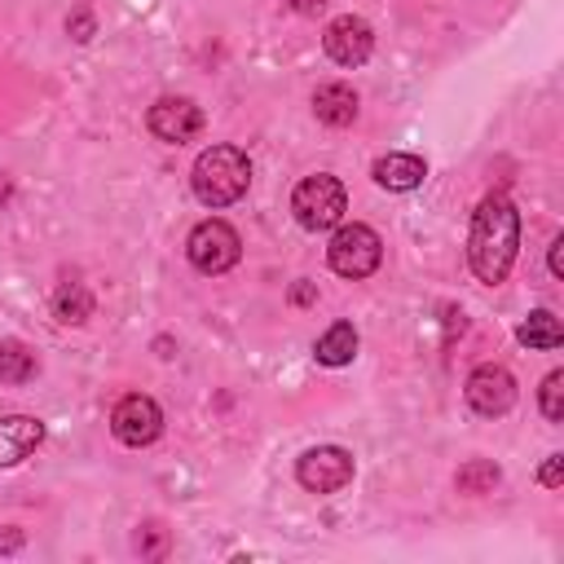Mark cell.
I'll return each mask as SVG.
<instances>
[{"instance_id":"obj_25","label":"cell","mask_w":564,"mask_h":564,"mask_svg":"<svg viewBox=\"0 0 564 564\" xmlns=\"http://www.w3.org/2000/svg\"><path fill=\"white\" fill-rule=\"evenodd\" d=\"M286 4H291L295 13H304V18H313V13H317V9H326L330 0H286Z\"/></svg>"},{"instance_id":"obj_26","label":"cell","mask_w":564,"mask_h":564,"mask_svg":"<svg viewBox=\"0 0 564 564\" xmlns=\"http://www.w3.org/2000/svg\"><path fill=\"white\" fill-rule=\"evenodd\" d=\"M9 194H13V181H9V176H4V172H0V207H4V203H9Z\"/></svg>"},{"instance_id":"obj_18","label":"cell","mask_w":564,"mask_h":564,"mask_svg":"<svg viewBox=\"0 0 564 564\" xmlns=\"http://www.w3.org/2000/svg\"><path fill=\"white\" fill-rule=\"evenodd\" d=\"M498 480H502V471H498V463H489V458H471V463H463L458 476H454L458 494H494Z\"/></svg>"},{"instance_id":"obj_13","label":"cell","mask_w":564,"mask_h":564,"mask_svg":"<svg viewBox=\"0 0 564 564\" xmlns=\"http://www.w3.org/2000/svg\"><path fill=\"white\" fill-rule=\"evenodd\" d=\"M357 110H361V101H357V93L348 88V84H322L317 93H313V115H317V123H326V128H348L352 119H357Z\"/></svg>"},{"instance_id":"obj_8","label":"cell","mask_w":564,"mask_h":564,"mask_svg":"<svg viewBox=\"0 0 564 564\" xmlns=\"http://www.w3.org/2000/svg\"><path fill=\"white\" fill-rule=\"evenodd\" d=\"M463 397H467V405H471L476 414H485V419H502V414L516 405V379H511L507 366L485 361V366H476V370L467 375Z\"/></svg>"},{"instance_id":"obj_2","label":"cell","mask_w":564,"mask_h":564,"mask_svg":"<svg viewBox=\"0 0 564 564\" xmlns=\"http://www.w3.org/2000/svg\"><path fill=\"white\" fill-rule=\"evenodd\" d=\"M251 185V159L238 145H207L189 167V189L203 207H229Z\"/></svg>"},{"instance_id":"obj_6","label":"cell","mask_w":564,"mask_h":564,"mask_svg":"<svg viewBox=\"0 0 564 564\" xmlns=\"http://www.w3.org/2000/svg\"><path fill=\"white\" fill-rule=\"evenodd\" d=\"M352 471H357V463H352V454L344 445H313L295 463V480L308 494H339L352 480Z\"/></svg>"},{"instance_id":"obj_24","label":"cell","mask_w":564,"mask_h":564,"mask_svg":"<svg viewBox=\"0 0 564 564\" xmlns=\"http://www.w3.org/2000/svg\"><path fill=\"white\" fill-rule=\"evenodd\" d=\"M317 300V286L313 282H295L291 286V304H313Z\"/></svg>"},{"instance_id":"obj_9","label":"cell","mask_w":564,"mask_h":564,"mask_svg":"<svg viewBox=\"0 0 564 564\" xmlns=\"http://www.w3.org/2000/svg\"><path fill=\"white\" fill-rule=\"evenodd\" d=\"M145 128L167 145H185V141H194L203 132V110L189 97H159L145 110Z\"/></svg>"},{"instance_id":"obj_12","label":"cell","mask_w":564,"mask_h":564,"mask_svg":"<svg viewBox=\"0 0 564 564\" xmlns=\"http://www.w3.org/2000/svg\"><path fill=\"white\" fill-rule=\"evenodd\" d=\"M370 176H375V185H379V189H388V194H405V189H419V185H423V176H427V163H423L419 154H405V150H397V154H383V159H375Z\"/></svg>"},{"instance_id":"obj_11","label":"cell","mask_w":564,"mask_h":564,"mask_svg":"<svg viewBox=\"0 0 564 564\" xmlns=\"http://www.w3.org/2000/svg\"><path fill=\"white\" fill-rule=\"evenodd\" d=\"M44 445V423L31 414H4L0 419V467H18Z\"/></svg>"},{"instance_id":"obj_4","label":"cell","mask_w":564,"mask_h":564,"mask_svg":"<svg viewBox=\"0 0 564 564\" xmlns=\"http://www.w3.org/2000/svg\"><path fill=\"white\" fill-rule=\"evenodd\" d=\"M185 256H189V264H194L198 273L216 278V273H229V269L238 264V256H242V238H238V229H234L229 220L212 216V220H198V225L189 229V238H185Z\"/></svg>"},{"instance_id":"obj_20","label":"cell","mask_w":564,"mask_h":564,"mask_svg":"<svg viewBox=\"0 0 564 564\" xmlns=\"http://www.w3.org/2000/svg\"><path fill=\"white\" fill-rule=\"evenodd\" d=\"M137 551H141V560H163L167 555V529L163 524H141L137 529Z\"/></svg>"},{"instance_id":"obj_23","label":"cell","mask_w":564,"mask_h":564,"mask_svg":"<svg viewBox=\"0 0 564 564\" xmlns=\"http://www.w3.org/2000/svg\"><path fill=\"white\" fill-rule=\"evenodd\" d=\"M546 264H551L555 278H564V234L551 238V247H546Z\"/></svg>"},{"instance_id":"obj_19","label":"cell","mask_w":564,"mask_h":564,"mask_svg":"<svg viewBox=\"0 0 564 564\" xmlns=\"http://www.w3.org/2000/svg\"><path fill=\"white\" fill-rule=\"evenodd\" d=\"M538 405H542V419H546V423H564V370H551V375L542 379Z\"/></svg>"},{"instance_id":"obj_1","label":"cell","mask_w":564,"mask_h":564,"mask_svg":"<svg viewBox=\"0 0 564 564\" xmlns=\"http://www.w3.org/2000/svg\"><path fill=\"white\" fill-rule=\"evenodd\" d=\"M516 251H520V212L502 189H494L471 212L467 264L485 286H498V282H507V273L516 264Z\"/></svg>"},{"instance_id":"obj_22","label":"cell","mask_w":564,"mask_h":564,"mask_svg":"<svg viewBox=\"0 0 564 564\" xmlns=\"http://www.w3.org/2000/svg\"><path fill=\"white\" fill-rule=\"evenodd\" d=\"M538 480H542L546 489H560V480H564V454H551V458L542 463V471H538Z\"/></svg>"},{"instance_id":"obj_21","label":"cell","mask_w":564,"mask_h":564,"mask_svg":"<svg viewBox=\"0 0 564 564\" xmlns=\"http://www.w3.org/2000/svg\"><path fill=\"white\" fill-rule=\"evenodd\" d=\"M66 31H70V40H79V44H84V40H93V35H97V18H93L88 9H75V13L66 18Z\"/></svg>"},{"instance_id":"obj_7","label":"cell","mask_w":564,"mask_h":564,"mask_svg":"<svg viewBox=\"0 0 564 564\" xmlns=\"http://www.w3.org/2000/svg\"><path fill=\"white\" fill-rule=\"evenodd\" d=\"M110 432H115V441L128 445V449H141V445L159 441V432H163V410H159V401L145 397V392H128V397L110 410Z\"/></svg>"},{"instance_id":"obj_16","label":"cell","mask_w":564,"mask_h":564,"mask_svg":"<svg viewBox=\"0 0 564 564\" xmlns=\"http://www.w3.org/2000/svg\"><path fill=\"white\" fill-rule=\"evenodd\" d=\"M35 370L40 361L22 339H0V383H31Z\"/></svg>"},{"instance_id":"obj_15","label":"cell","mask_w":564,"mask_h":564,"mask_svg":"<svg viewBox=\"0 0 564 564\" xmlns=\"http://www.w3.org/2000/svg\"><path fill=\"white\" fill-rule=\"evenodd\" d=\"M313 357H317L322 366H348V361L357 357V330H352V322H335V326L313 344Z\"/></svg>"},{"instance_id":"obj_3","label":"cell","mask_w":564,"mask_h":564,"mask_svg":"<svg viewBox=\"0 0 564 564\" xmlns=\"http://www.w3.org/2000/svg\"><path fill=\"white\" fill-rule=\"evenodd\" d=\"M291 212L304 229L322 234V229H335L344 225V212H348V189L339 185V176L330 172H313L304 176L295 189H291Z\"/></svg>"},{"instance_id":"obj_5","label":"cell","mask_w":564,"mask_h":564,"mask_svg":"<svg viewBox=\"0 0 564 564\" xmlns=\"http://www.w3.org/2000/svg\"><path fill=\"white\" fill-rule=\"evenodd\" d=\"M379 260H383V242H379V234L370 225H357V220L352 225H335V238L326 247V264L339 278L361 282V278H370L379 269Z\"/></svg>"},{"instance_id":"obj_10","label":"cell","mask_w":564,"mask_h":564,"mask_svg":"<svg viewBox=\"0 0 564 564\" xmlns=\"http://www.w3.org/2000/svg\"><path fill=\"white\" fill-rule=\"evenodd\" d=\"M322 48H326V57L339 62V66H361V62H370V53H375V31H370L366 18L339 13V18L326 26Z\"/></svg>"},{"instance_id":"obj_17","label":"cell","mask_w":564,"mask_h":564,"mask_svg":"<svg viewBox=\"0 0 564 564\" xmlns=\"http://www.w3.org/2000/svg\"><path fill=\"white\" fill-rule=\"evenodd\" d=\"M53 313L66 322V326H79L93 317V291L84 282H62L57 295H53Z\"/></svg>"},{"instance_id":"obj_14","label":"cell","mask_w":564,"mask_h":564,"mask_svg":"<svg viewBox=\"0 0 564 564\" xmlns=\"http://www.w3.org/2000/svg\"><path fill=\"white\" fill-rule=\"evenodd\" d=\"M516 339H520L524 348L555 352V348L564 344V326H560V317H555L551 308H538V313H529V317L516 326Z\"/></svg>"}]
</instances>
